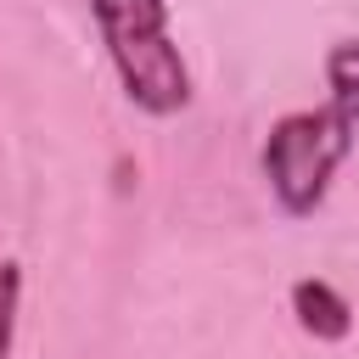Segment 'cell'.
<instances>
[{"instance_id":"1","label":"cell","mask_w":359,"mask_h":359,"mask_svg":"<svg viewBox=\"0 0 359 359\" xmlns=\"http://www.w3.org/2000/svg\"><path fill=\"white\" fill-rule=\"evenodd\" d=\"M107 62L146 118H174L191 107V67L168 34V0H90Z\"/></svg>"},{"instance_id":"2","label":"cell","mask_w":359,"mask_h":359,"mask_svg":"<svg viewBox=\"0 0 359 359\" xmlns=\"http://www.w3.org/2000/svg\"><path fill=\"white\" fill-rule=\"evenodd\" d=\"M353 140H359V123L348 112H337L331 101L275 118L269 135H264V146H258V168H264V185H269L275 208L286 219L320 213L325 196H331L337 168L353 151Z\"/></svg>"},{"instance_id":"3","label":"cell","mask_w":359,"mask_h":359,"mask_svg":"<svg viewBox=\"0 0 359 359\" xmlns=\"http://www.w3.org/2000/svg\"><path fill=\"white\" fill-rule=\"evenodd\" d=\"M286 303H292L297 325H303L314 342H348V337H353V303H348L331 280L303 275V280H292Z\"/></svg>"},{"instance_id":"4","label":"cell","mask_w":359,"mask_h":359,"mask_svg":"<svg viewBox=\"0 0 359 359\" xmlns=\"http://www.w3.org/2000/svg\"><path fill=\"white\" fill-rule=\"evenodd\" d=\"M325 90H331V107L359 123V39H337L325 50Z\"/></svg>"},{"instance_id":"5","label":"cell","mask_w":359,"mask_h":359,"mask_svg":"<svg viewBox=\"0 0 359 359\" xmlns=\"http://www.w3.org/2000/svg\"><path fill=\"white\" fill-rule=\"evenodd\" d=\"M17 314H22V264L17 258H0V359H11Z\"/></svg>"}]
</instances>
